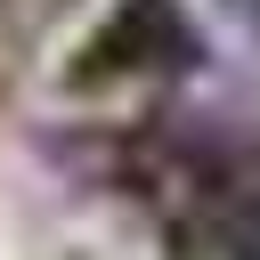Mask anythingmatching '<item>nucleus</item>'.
Returning <instances> with one entry per match:
<instances>
[{"label": "nucleus", "instance_id": "1", "mask_svg": "<svg viewBox=\"0 0 260 260\" xmlns=\"http://www.w3.org/2000/svg\"><path fill=\"white\" fill-rule=\"evenodd\" d=\"M179 260H260V138H195L162 171Z\"/></svg>", "mask_w": 260, "mask_h": 260}, {"label": "nucleus", "instance_id": "2", "mask_svg": "<svg viewBox=\"0 0 260 260\" xmlns=\"http://www.w3.org/2000/svg\"><path fill=\"white\" fill-rule=\"evenodd\" d=\"M195 65H203V32H195L187 0H114L98 16V32L73 49L65 89L98 98V89H122V81H179Z\"/></svg>", "mask_w": 260, "mask_h": 260}]
</instances>
